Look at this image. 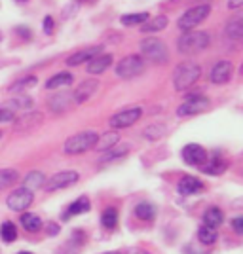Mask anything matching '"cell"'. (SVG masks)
Instances as JSON below:
<instances>
[{
  "label": "cell",
  "mask_w": 243,
  "mask_h": 254,
  "mask_svg": "<svg viewBox=\"0 0 243 254\" xmlns=\"http://www.w3.org/2000/svg\"><path fill=\"white\" fill-rule=\"evenodd\" d=\"M226 34L234 40H243V19L242 15L234 17L232 21L226 25Z\"/></svg>",
  "instance_id": "34"
},
{
  "label": "cell",
  "mask_w": 243,
  "mask_h": 254,
  "mask_svg": "<svg viewBox=\"0 0 243 254\" xmlns=\"http://www.w3.org/2000/svg\"><path fill=\"white\" fill-rule=\"evenodd\" d=\"M80 179V175L76 171H61L57 175H53L50 179H46V184H44V190L46 191H57V190H65V188H71L74 186Z\"/></svg>",
  "instance_id": "8"
},
{
  "label": "cell",
  "mask_w": 243,
  "mask_h": 254,
  "mask_svg": "<svg viewBox=\"0 0 243 254\" xmlns=\"http://www.w3.org/2000/svg\"><path fill=\"white\" fill-rule=\"evenodd\" d=\"M143 70H145V59L139 57V55H127V57H124V59L116 64L118 78H124V80L135 78V76H139Z\"/></svg>",
  "instance_id": "7"
},
{
  "label": "cell",
  "mask_w": 243,
  "mask_h": 254,
  "mask_svg": "<svg viewBox=\"0 0 243 254\" xmlns=\"http://www.w3.org/2000/svg\"><path fill=\"white\" fill-rule=\"evenodd\" d=\"M21 226L23 230H27L29 233H36L42 230V218L38 216V214H34V212H21Z\"/></svg>",
  "instance_id": "23"
},
{
  "label": "cell",
  "mask_w": 243,
  "mask_h": 254,
  "mask_svg": "<svg viewBox=\"0 0 243 254\" xmlns=\"http://www.w3.org/2000/svg\"><path fill=\"white\" fill-rule=\"evenodd\" d=\"M42 114L40 112H23L19 118L13 120V129L17 133H27V131H32L34 127H38L42 124Z\"/></svg>",
  "instance_id": "12"
},
{
  "label": "cell",
  "mask_w": 243,
  "mask_h": 254,
  "mask_svg": "<svg viewBox=\"0 0 243 254\" xmlns=\"http://www.w3.org/2000/svg\"><path fill=\"white\" fill-rule=\"evenodd\" d=\"M228 167V163H226V159L222 158L221 154H215L211 158V161H205V165L201 167L205 175H222L224 171Z\"/></svg>",
  "instance_id": "22"
},
{
  "label": "cell",
  "mask_w": 243,
  "mask_h": 254,
  "mask_svg": "<svg viewBox=\"0 0 243 254\" xmlns=\"http://www.w3.org/2000/svg\"><path fill=\"white\" fill-rule=\"evenodd\" d=\"M198 239H200L201 245H213L217 239H219V233H217V228H211V226H200L198 230Z\"/></svg>",
  "instance_id": "33"
},
{
  "label": "cell",
  "mask_w": 243,
  "mask_h": 254,
  "mask_svg": "<svg viewBox=\"0 0 243 254\" xmlns=\"http://www.w3.org/2000/svg\"><path fill=\"white\" fill-rule=\"evenodd\" d=\"M148 19H150V15H148L147 11H139V13H127V15H122V17H120V23H122L124 27H139V25L147 23Z\"/></svg>",
  "instance_id": "30"
},
{
  "label": "cell",
  "mask_w": 243,
  "mask_h": 254,
  "mask_svg": "<svg viewBox=\"0 0 243 254\" xmlns=\"http://www.w3.org/2000/svg\"><path fill=\"white\" fill-rule=\"evenodd\" d=\"M232 72H234V66L230 61H219V63L211 68L209 78H211L213 84L221 85V84H226V82L232 78Z\"/></svg>",
  "instance_id": "16"
},
{
  "label": "cell",
  "mask_w": 243,
  "mask_h": 254,
  "mask_svg": "<svg viewBox=\"0 0 243 254\" xmlns=\"http://www.w3.org/2000/svg\"><path fill=\"white\" fill-rule=\"evenodd\" d=\"M73 74L71 72H57L46 82V89H61V87H69L73 84Z\"/></svg>",
  "instance_id": "26"
},
{
  "label": "cell",
  "mask_w": 243,
  "mask_h": 254,
  "mask_svg": "<svg viewBox=\"0 0 243 254\" xmlns=\"http://www.w3.org/2000/svg\"><path fill=\"white\" fill-rule=\"evenodd\" d=\"M118 140H120L118 133H105V135H99L93 148L99 150V152H106V150H110L112 146H116Z\"/></svg>",
  "instance_id": "27"
},
{
  "label": "cell",
  "mask_w": 243,
  "mask_h": 254,
  "mask_svg": "<svg viewBox=\"0 0 243 254\" xmlns=\"http://www.w3.org/2000/svg\"><path fill=\"white\" fill-rule=\"evenodd\" d=\"M0 138H2V131H0Z\"/></svg>",
  "instance_id": "48"
},
{
  "label": "cell",
  "mask_w": 243,
  "mask_h": 254,
  "mask_svg": "<svg viewBox=\"0 0 243 254\" xmlns=\"http://www.w3.org/2000/svg\"><path fill=\"white\" fill-rule=\"evenodd\" d=\"M97 89H99V82H97V80H91V78H89V80H84V82L73 91V101L76 105H82V103L89 101L91 97L95 95Z\"/></svg>",
  "instance_id": "13"
},
{
  "label": "cell",
  "mask_w": 243,
  "mask_h": 254,
  "mask_svg": "<svg viewBox=\"0 0 243 254\" xmlns=\"http://www.w3.org/2000/svg\"><path fill=\"white\" fill-rule=\"evenodd\" d=\"M129 254H150V253L143 251V249H129Z\"/></svg>",
  "instance_id": "44"
},
{
  "label": "cell",
  "mask_w": 243,
  "mask_h": 254,
  "mask_svg": "<svg viewBox=\"0 0 243 254\" xmlns=\"http://www.w3.org/2000/svg\"><path fill=\"white\" fill-rule=\"evenodd\" d=\"M135 216H137L139 220L150 222V220H154V218H156V207L148 201L139 203L137 207H135Z\"/></svg>",
  "instance_id": "28"
},
{
  "label": "cell",
  "mask_w": 243,
  "mask_h": 254,
  "mask_svg": "<svg viewBox=\"0 0 243 254\" xmlns=\"http://www.w3.org/2000/svg\"><path fill=\"white\" fill-rule=\"evenodd\" d=\"M34 201V193L27 188H17L15 191H11L6 199V205L10 207L11 211L15 212H23L25 209H29Z\"/></svg>",
  "instance_id": "10"
},
{
  "label": "cell",
  "mask_w": 243,
  "mask_h": 254,
  "mask_svg": "<svg viewBox=\"0 0 243 254\" xmlns=\"http://www.w3.org/2000/svg\"><path fill=\"white\" fill-rule=\"evenodd\" d=\"M143 116V108L141 106H133V108H126L122 112H116L114 116L108 120V126L112 129H126L131 127L133 124H137Z\"/></svg>",
  "instance_id": "9"
},
{
  "label": "cell",
  "mask_w": 243,
  "mask_h": 254,
  "mask_svg": "<svg viewBox=\"0 0 243 254\" xmlns=\"http://www.w3.org/2000/svg\"><path fill=\"white\" fill-rule=\"evenodd\" d=\"M73 93H67V91H63V93H57V95H53L50 101H48V105H50V110L52 112H55V114H63V112H67L69 110V106L73 105Z\"/></svg>",
  "instance_id": "18"
},
{
  "label": "cell",
  "mask_w": 243,
  "mask_h": 254,
  "mask_svg": "<svg viewBox=\"0 0 243 254\" xmlns=\"http://www.w3.org/2000/svg\"><path fill=\"white\" fill-rule=\"evenodd\" d=\"M224 222V214L219 207H209L205 214H203V224L205 226H211V228H219Z\"/></svg>",
  "instance_id": "29"
},
{
  "label": "cell",
  "mask_w": 243,
  "mask_h": 254,
  "mask_svg": "<svg viewBox=\"0 0 243 254\" xmlns=\"http://www.w3.org/2000/svg\"><path fill=\"white\" fill-rule=\"evenodd\" d=\"M232 230L238 233V235H243V216L232 218Z\"/></svg>",
  "instance_id": "39"
},
{
  "label": "cell",
  "mask_w": 243,
  "mask_h": 254,
  "mask_svg": "<svg viewBox=\"0 0 243 254\" xmlns=\"http://www.w3.org/2000/svg\"><path fill=\"white\" fill-rule=\"evenodd\" d=\"M165 133H167V127L163 124H152L143 131V137L147 140H160L162 137H165Z\"/></svg>",
  "instance_id": "35"
},
{
  "label": "cell",
  "mask_w": 243,
  "mask_h": 254,
  "mask_svg": "<svg viewBox=\"0 0 243 254\" xmlns=\"http://www.w3.org/2000/svg\"><path fill=\"white\" fill-rule=\"evenodd\" d=\"M99 133L97 131H82V133H76L73 137H69L65 140L63 152L67 156H78V154H84L87 150H91L95 146Z\"/></svg>",
  "instance_id": "2"
},
{
  "label": "cell",
  "mask_w": 243,
  "mask_h": 254,
  "mask_svg": "<svg viewBox=\"0 0 243 254\" xmlns=\"http://www.w3.org/2000/svg\"><path fill=\"white\" fill-rule=\"evenodd\" d=\"M44 184H46V175H44L42 171H31L25 179H23V188H27V190H38V188H44Z\"/></svg>",
  "instance_id": "25"
},
{
  "label": "cell",
  "mask_w": 243,
  "mask_h": 254,
  "mask_svg": "<svg viewBox=\"0 0 243 254\" xmlns=\"http://www.w3.org/2000/svg\"><path fill=\"white\" fill-rule=\"evenodd\" d=\"M0 38H2V34H0Z\"/></svg>",
  "instance_id": "50"
},
{
  "label": "cell",
  "mask_w": 243,
  "mask_h": 254,
  "mask_svg": "<svg viewBox=\"0 0 243 254\" xmlns=\"http://www.w3.org/2000/svg\"><path fill=\"white\" fill-rule=\"evenodd\" d=\"M129 154V146L127 144H122V146H112L110 150L103 152V156L99 159L101 165H106V163H112V161H120L122 158H126Z\"/></svg>",
  "instance_id": "21"
},
{
  "label": "cell",
  "mask_w": 243,
  "mask_h": 254,
  "mask_svg": "<svg viewBox=\"0 0 243 254\" xmlns=\"http://www.w3.org/2000/svg\"><path fill=\"white\" fill-rule=\"evenodd\" d=\"M91 209V203H89V197L87 195H82V197H78L76 201H73L69 207H67V211L63 212V220H69L71 216H76V214H84Z\"/></svg>",
  "instance_id": "19"
},
{
  "label": "cell",
  "mask_w": 243,
  "mask_h": 254,
  "mask_svg": "<svg viewBox=\"0 0 243 254\" xmlns=\"http://www.w3.org/2000/svg\"><path fill=\"white\" fill-rule=\"evenodd\" d=\"M19 180V173L15 169H0V190H6Z\"/></svg>",
  "instance_id": "37"
},
{
  "label": "cell",
  "mask_w": 243,
  "mask_h": 254,
  "mask_svg": "<svg viewBox=\"0 0 243 254\" xmlns=\"http://www.w3.org/2000/svg\"><path fill=\"white\" fill-rule=\"evenodd\" d=\"M15 116H13V112H10L8 108H0V124H8V122H13Z\"/></svg>",
  "instance_id": "38"
},
{
  "label": "cell",
  "mask_w": 243,
  "mask_h": 254,
  "mask_svg": "<svg viewBox=\"0 0 243 254\" xmlns=\"http://www.w3.org/2000/svg\"><path fill=\"white\" fill-rule=\"evenodd\" d=\"M242 19H243V13H242Z\"/></svg>",
  "instance_id": "49"
},
{
  "label": "cell",
  "mask_w": 243,
  "mask_h": 254,
  "mask_svg": "<svg viewBox=\"0 0 243 254\" xmlns=\"http://www.w3.org/2000/svg\"><path fill=\"white\" fill-rule=\"evenodd\" d=\"M99 53H103V46H89V48H84L80 52L73 53L69 59H67V64L69 66H78V64L89 63L93 57H97Z\"/></svg>",
  "instance_id": "14"
},
{
  "label": "cell",
  "mask_w": 243,
  "mask_h": 254,
  "mask_svg": "<svg viewBox=\"0 0 243 254\" xmlns=\"http://www.w3.org/2000/svg\"><path fill=\"white\" fill-rule=\"evenodd\" d=\"M4 108H8L10 112H25V110L32 108V99L27 95H15L13 99L6 101Z\"/></svg>",
  "instance_id": "24"
},
{
  "label": "cell",
  "mask_w": 243,
  "mask_h": 254,
  "mask_svg": "<svg viewBox=\"0 0 243 254\" xmlns=\"http://www.w3.org/2000/svg\"><path fill=\"white\" fill-rule=\"evenodd\" d=\"M209 44H211V36H209V32L190 31V32H184V34L180 36L179 42H177V48H179L180 53H184V55H192V53L203 52L205 48H209Z\"/></svg>",
  "instance_id": "1"
},
{
  "label": "cell",
  "mask_w": 243,
  "mask_h": 254,
  "mask_svg": "<svg viewBox=\"0 0 243 254\" xmlns=\"http://www.w3.org/2000/svg\"><path fill=\"white\" fill-rule=\"evenodd\" d=\"M243 6V0H228V8L230 10H238Z\"/></svg>",
  "instance_id": "43"
},
{
  "label": "cell",
  "mask_w": 243,
  "mask_h": 254,
  "mask_svg": "<svg viewBox=\"0 0 243 254\" xmlns=\"http://www.w3.org/2000/svg\"><path fill=\"white\" fill-rule=\"evenodd\" d=\"M201 190H203V182L200 179H196V177H190V175L182 177L179 180V184H177V191H179V195H182V197L196 195Z\"/></svg>",
  "instance_id": "15"
},
{
  "label": "cell",
  "mask_w": 243,
  "mask_h": 254,
  "mask_svg": "<svg viewBox=\"0 0 243 254\" xmlns=\"http://www.w3.org/2000/svg\"><path fill=\"white\" fill-rule=\"evenodd\" d=\"M15 32H17V34H19L21 38H25V40H29V38L32 36V32L29 31L27 27H15Z\"/></svg>",
  "instance_id": "41"
},
{
  "label": "cell",
  "mask_w": 243,
  "mask_h": 254,
  "mask_svg": "<svg viewBox=\"0 0 243 254\" xmlns=\"http://www.w3.org/2000/svg\"><path fill=\"white\" fill-rule=\"evenodd\" d=\"M112 61H114V59H112L110 53H99L97 57H93V59L89 61V64H87V72L93 76L103 74L106 68L112 64Z\"/></svg>",
  "instance_id": "17"
},
{
  "label": "cell",
  "mask_w": 243,
  "mask_h": 254,
  "mask_svg": "<svg viewBox=\"0 0 243 254\" xmlns=\"http://www.w3.org/2000/svg\"><path fill=\"white\" fill-rule=\"evenodd\" d=\"M17 254H32V253H27V251H21V253H17Z\"/></svg>",
  "instance_id": "45"
},
{
  "label": "cell",
  "mask_w": 243,
  "mask_h": 254,
  "mask_svg": "<svg viewBox=\"0 0 243 254\" xmlns=\"http://www.w3.org/2000/svg\"><path fill=\"white\" fill-rule=\"evenodd\" d=\"M101 224L105 230H114L118 226V209L116 207H106L103 214H101Z\"/></svg>",
  "instance_id": "32"
},
{
  "label": "cell",
  "mask_w": 243,
  "mask_h": 254,
  "mask_svg": "<svg viewBox=\"0 0 243 254\" xmlns=\"http://www.w3.org/2000/svg\"><path fill=\"white\" fill-rule=\"evenodd\" d=\"M180 158L184 159V163H188L192 167H203L205 161H207V152L200 144H186L182 152H180Z\"/></svg>",
  "instance_id": "11"
},
{
  "label": "cell",
  "mask_w": 243,
  "mask_h": 254,
  "mask_svg": "<svg viewBox=\"0 0 243 254\" xmlns=\"http://www.w3.org/2000/svg\"><path fill=\"white\" fill-rule=\"evenodd\" d=\"M36 85H38V78L36 76H23L17 82H13L8 89H10L11 95H23L25 91H29V89L36 87Z\"/></svg>",
  "instance_id": "20"
},
{
  "label": "cell",
  "mask_w": 243,
  "mask_h": 254,
  "mask_svg": "<svg viewBox=\"0 0 243 254\" xmlns=\"http://www.w3.org/2000/svg\"><path fill=\"white\" fill-rule=\"evenodd\" d=\"M201 76V66L196 63H180L177 68H175V74H173V85L177 91H186L188 87L196 84Z\"/></svg>",
  "instance_id": "3"
},
{
  "label": "cell",
  "mask_w": 243,
  "mask_h": 254,
  "mask_svg": "<svg viewBox=\"0 0 243 254\" xmlns=\"http://www.w3.org/2000/svg\"><path fill=\"white\" fill-rule=\"evenodd\" d=\"M15 2H27V0H15Z\"/></svg>",
  "instance_id": "47"
},
{
  "label": "cell",
  "mask_w": 243,
  "mask_h": 254,
  "mask_svg": "<svg viewBox=\"0 0 243 254\" xmlns=\"http://www.w3.org/2000/svg\"><path fill=\"white\" fill-rule=\"evenodd\" d=\"M0 239L4 243H13L17 239V228H15V224L10 222V220L2 222V226H0Z\"/></svg>",
  "instance_id": "36"
},
{
  "label": "cell",
  "mask_w": 243,
  "mask_h": 254,
  "mask_svg": "<svg viewBox=\"0 0 243 254\" xmlns=\"http://www.w3.org/2000/svg\"><path fill=\"white\" fill-rule=\"evenodd\" d=\"M209 11H211V6L209 4H200V6H194L190 10H186L177 21V27H179L182 32H190L194 31L196 27H200L201 23L209 17Z\"/></svg>",
  "instance_id": "4"
},
{
  "label": "cell",
  "mask_w": 243,
  "mask_h": 254,
  "mask_svg": "<svg viewBox=\"0 0 243 254\" xmlns=\"http://www.w3.org/2000/svg\"><path fill=\"white\" fill-rule=\"evenodd\" d=\"M53 27H55L53 17H52V15H46V17H44V32H46V34H52Z\"/></svg>",
  "instance_id": "40"
},
{
  "label": "cell",
  "mask_w": 243,
  "mask_h": 254,
  "mask_svg": "<svg viewBox=\"0 0 243 254\" xmlns=\"http://www.w3.org/2000/svg\"><path fill=\"white\" fill-rule=\"evenodd\" d=\"M141 52L147 57L148 61H152L154 64H165L169 61V50L163 40L160 38H147L141 44Z\"/></svg>",
  "instance_id": "5"
},
{
  "label": "cell",
  "mask_w": 243,
  "mask_h": 254,
  "mask_svg": "<svg viewBox=\"0 0 243 254\" xmlns=\"http://www.w3.org/2000/svg\"><path fill=\"white\" fill-rule=\"evenodd\" d=\"M167 23L169 21H167L165 15H156V17H152V19H148L147 23H143L141 31L143 32H160L167 27Z\"/></svg>",
  "instance_id": "31"
},
{
  "label": "cell",
  "mask_w": 243,
  "mask_h": 254,
  "mask_svg": "<svg viewBox=\"0 0 243 254\" xmlns=\"http://www.w3.org/2000/svg\"><path fill=\"white\" fill-rule=\"evenodd\" d=\"M211 108V101L203 95H190L182 105L177 108V116L179 118H188V116H198L203 114Z\"/></svg>",
  "instance_id": "6"
},
{
  "label": "cell",
  "mask_w": 243,
  "mask_h": 254,
  "mask_svg": "<svg viewBox=\"0 0 243 254\" xmlns=\"http://www.w3.org/2000/svg\"><path fill=\"white\" fill-rule=\"evenodd\" d=\"M105 254H122V253H105Z\"/></svg>",
  "instance_id": "46"
},
{
  "label": "cell",
  "mask_w": 243,
  "mask_h": 254,
  "mask_svg": "<svg viewBox=\"0 0 243 254\" xmlns=\"http://www.w3.org/2000/svg\"><path fill=\"white\" fill-rule=\"evenodd\" d=\"M59 224H55V222H50L48 226H46V232H48V235H57L59 233Z\"/></svg>",
  "instance_id": "42"
}]
</instances>
